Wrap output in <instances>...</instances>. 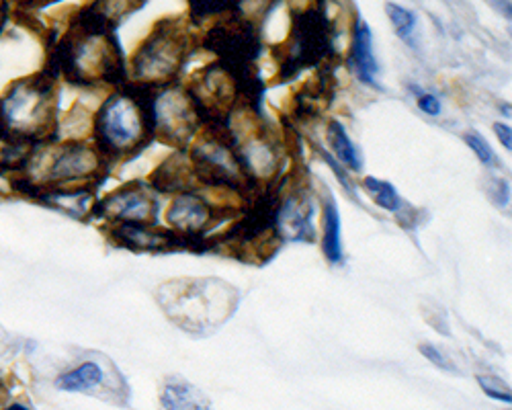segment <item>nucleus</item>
Returning <instances> with one entry per match:
<instances>
[{"label":"nucleus","mask_w":512,"mask_h":410,"mask_svg":"<svg viewBox=\"0 0 512 410\" xmlns=\"http://www.w3.org/2000/svg\"><path fill=\"white\" fill-rule=\"evenodd\" d=\"M353 62L359 78L369 87L379 89L377 85V62L373 56V37L371 29L365 21H359L355 27V39H353Z\"/></svg>","instance_id":"obj_7"},{"label":"nucleus","mask_w":512,"mask_h":410,"mask_svg":"<svg viewBox=\"0 0 512 410\" xmlns=\"http://www.w3.org/2000/svg\"><path fill=\"white\" fill-rule=\"evenodd\" d=\"M326 138H328V142H330V146H332V150H334V154H336V158L340 162H345L351 171H359L361 169V160L357 156V150H355V146H353V142H351V138H349L343 123L330 121Z\"/></svg>","instance_id":"obj_11"},{"label":"nucleus","mask_w":512,"mask_h":410,"mask_svg":"<svg viewBox=\"0 0 512 410\" xmlns=\"http://www.w3.org/2000/svg\"><path fill=\"white\" fill-rule=\"evenodd\" d=\"M105 384V369L97 361H82L56 380V388L64 392H93Z\"/></svg>","instance_id":"obj_8"},{"label":"nucleus","mask_w":512,"mask_h":410,"mask_svg":"<svg viewBox=\"0 0 512 410\" xmlns=\"http://www.w3.org/2000/svg\"><path fill=\"white\" fill-rule=\"evenodd\" d=\"M386 9H388V15L392 19L396 33L402 39H410L414 33V27H416V15L400 5H386Z\"/></svg>","instance_id":"obj_13"},{"label":"nucleus","mask_w":512,"mask_h":410,"mask_svg":"<svg viewBox=\"0 0 512 410\" xmlns=\"http://www.w3.org/2000/svg\"><path fill=\"white\" fill-rule=\"evenodd\" d=\"M168 222L183 232H195L207 222L205 203L193 195L179 197L168 210Z\"/></svg>","instance_id":"obj_9"},{"label":"nucleus","mask_w":512,"mask_h":410,"mask_svg":"<svg viewBox=\"0 0 512 410\" xmlns=\"http://www.w3.org/2000/svg\"><path fill=\"white\" fill-rule=\"evenodd\" d=\"M95 132L109 150H125L140 142L144 123L138 107L121 95L111 97L97 115Z\"/></svg>","instance_id":"obj_2"},{"label":"nucleus","mask_w":512,"mask_h":410,"mask_svg":"<svg viewBox=\"0 0 512 410\" xmlns=\"http://www.w3.org/2000/svg\"><path fill=\"white\" fill-rule=\"evenodd\" d=\"M463 140H465V144L472 148L474 152H476V156L484 162V164H488V167H492V164H496V154H494V150H492V146L488 144V140L482 136V134H478V132H467L465 136H463Z\"/></svg>","instance_id":"obj_14"},{"label":"nucleus","mask_w":512,"mask_h":410,"mask_svg":"<svg viewBox=\"0 0 512 410\" xmlns=\"http://www.w3.org/2000/svg\"><path fill=\"white\" fill-rule=\"evenodd\" d=\"M478 384H480L482 390H484L490 398H494V400H500V402H506V404L512 400L508 386H506L502 380L494 378V376H480V378H478Z\"/></svg>","instance_id":"obj_15"},{"label":"nucleus","mask_w":512,"mask_h":410,"mask_svg":"<svg viewBox=\"0 0 512 410\" xmlns=\"http://www.w3.org/2000/svg\"><path fill=\"white\" fill-rule=\"evenodd\" d=\"M97 154L80 144H66L54 156L50 167L52 181H72L78 177H87L97 171Z\"/></svg>","instance_id":"obj_4"},{"label":"nucleus","mask_w":512,"mask_h":410,"mask_svg":"<svg viewBox=\"0 0 512 410\" xmlns=\"http://www.w3.org/2000/svg\"><path fill=\"white\" fill-rule=\"evenodd\" d=\"M324 255L330 263L343 261V246H340V214L334 201H326L324 205Z\"/></svg>","instance_id":"obj_10"},{"label":"nucleus","mask_w":512,"mask_h":410,"mask_svg":"<svg viewBox=\"0 0 512 410\" xmlns=\"http://www.w3.org/2000/svg\"><path fill=\"white\" fill-rule=\"evenodd\" d=\"M175 41L177 39L173 35H166V33H160L156 39H150L136 60L140 76H144V72L150 76L173 72L179 66V58H181L179 44L170 46L175 44Z\"/></svg>","instance_id":"obj_3"},{"label":"nucleus","mask_w":512,"mask_h":410,"mask_svg":"<svg viewBox=\"0 0 512 410\" xmlns=\"http://www.w3.org/2000/svg\"><path fill=\"white\" fill-rule=\"evenodd\" d=\"M324 158H326V162L330 164V167L334 169V173H336L338 181L343 183V185H345V189L351 193V189H353V187H351V183H349V177H347V173H343V169H338V164H336V162L330 158V154H326V152H324Z\"/></svg>","instance_id":"obj_19"},{"label":"nucleus","mask_w":512,"mask_h":410,"mask_svg":"<svg viewBox=\"0 0 512 410\" xmlns=\"http://www.w3.org/2000/svg\"><path fill=\"white\" fill-rule=\"evenodd\" d=\"M418 107H420V111H424L426 115H439V113H441V103H439V99H437L435 95H431V93H422V95L418 97Z\"/></svg>","instance_id":"obj_17"},{"label":"nucleus","mask_w":512,"mask_h":410,"mask_svg":"<svg viewBox=\"0 0 512 410\" xmlns=\"http://www.w3.org/2000/svg\"><path fill=\"white\" fill-rule=\"evenodd\" d=\"M160 404L164 410H209V398L181 378H173L164 384Z\"/></svg>","instance_id":"obj_6"},{"label":"nucleus","mask_w":512,"mask_h":410,"mask_svg":"<svg viewBox=\"0 0 512 410\" xmlns=\"http://www.w3.org/2000/svg\"><path fill=\"white\" fill-rule=\"evenodd\" d=\"M418 349H420V353H422L426 359H429L431 363H435L437 367L445 369V372H453V363H451L437 347H433V345H429V343H424V345H420Z\"/></svg>","instance_id":"obj_16"},{"label":"nucleus","mask_w":512,"mask_h":410,"mask_svg":"<svg viewBox=\"0 0 512 410\" xmlns=\"http://www.w3.org/2000/svg\"><path fill=\"white\" fill-rule=\"evenodd\" d=\"M103 212L125 224H144L152 216V201L140 191H119L103 203Z\"/></svg>","instance_id":"obj_5"},{"label":"nucleus","mask_w":512,"mask_h":410,"mask_svg":"<svg viewBox=\"0 0 512 410\" xmlns=\"http://www.w3.org/2000/svg\"><path fill=\"white\" fill-rule=\"evenodd\" d=\"M494 134L498 136V140L504 144L506 150L512 148V130L506 123H494Z\"/></svg>","instance_id":"obj_18"},{"label":"nucleus","mask_w":512,"mask_h":410,"mask_svg":"<svg viewBox=\"0 0 512 410\" xmlns=\"http://www.w3.org/2000/svg\"><path fill=\"white\" fill-rule=\"evenodd\" d=\"M52 85L46 76L21 80L0 99V134L33 142L52 119Z\"/></svg>","instance_id":"obj_1"},{"label":"nucleus","mask_w":512,"mask_h":410,"mask_svg":"<svg viewBox=\"0 0 512 410\" xmlns=\"http://www.w3.org/2000/svg\"><path fill=\"white\" fill-rule=\"evenodd\" d=\"M5 410H31V408L25 406V404H21V402H13V404H9Z\"/></svg>","instance_id":"obj_20"},{"label":"nucleus","mask_w":512,"mask_h":410,"mask_svg":"<svg viewBox=\"0 0 512 410\" xmlns=\"http://www.w3.org/2000/svg\"><path fill=\"white\" fill-rule=\"evenodd\" d=\"M363 189L373 197V201L379 205L381 210L398 212L402 208V197L398 195L396 187L392 183H388V181L367 177L363 181Z\"/></svg>","instance_id":"obj_12"}]
</instances>
